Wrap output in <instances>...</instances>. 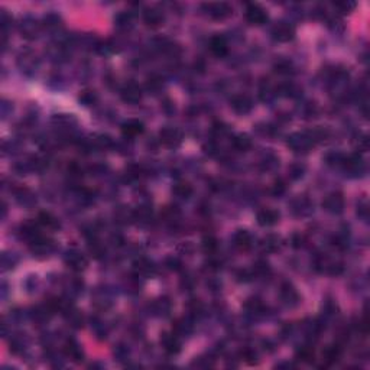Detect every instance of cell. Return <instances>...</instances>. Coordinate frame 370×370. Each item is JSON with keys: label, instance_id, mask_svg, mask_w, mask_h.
Returning a JSON list of instances; mask_svg holds the SVG:
<instances>
[{"label": "cell", "instance_id": "6da1fadb", "mask_svg": "<svg viewBox=\"0 0 370 370\" xmlns=\"http://www.w3.org/2000/svg\"><path fill=\"white\" fill-rule=\"evenodd\" d=\"M287 145L295 154H308L314 148L315 143L312 142L308 132H296V133L289 135L288 139H287Z\"/></svg>", "mask_w": 370, "mask_h": 370}, {"label": "cell", "instance_id": "7a4b0ae2", "mask_svg": "<svg viewBox=\"0 0 370 370\" xmlns=\"http://www.w3.org/2000/svg\"><path fill=\"white\" fill-rule=\"evenodd\" d=\"M64 262L74 272L85 271V268L88 265V260H87L85 254H82L78 249H70V250H67L65 254H64Z\"/></svg>", "mask_w": 370, "mask_h": 370}, {"label": "cell", "instance_id": "3957f363", "mask_svg": "<svg viewBox=\"0 0 370 370\" xmlns=\"http://www.w3.org/2000/svg\"><path fill=\"white\" fill-rule=\"evenodd\" d=\"M159 142L165 148H169V149L178 148L182 142V133L176 127L166 126L159 132Z\"/></svg>", "mask_w": 370, "mask_h": 370}, {"label": "cell", "instance_id": "277c9868", "mask_svg": "<svg viewBox=\"0 0 370 370\" xmlns=\"http://www.w3.org/2000/svg\"><path fill=\"white\" fill-rule=\"evenodd\" d=\"M42 29V23H39L37 19L28 16L23 18L22 22L19 23V32L23 38L26 39H37L39 37V32Z\"/></svg>", "mask_w": 370, "mask_h": 370}, {"label": "cell", "instance_id": "5b68a950", "mask_svg": "<svg viewBox=\"0 0 370 370\" xmlns=\"http://www.w3.org/2000/svg\"><path fill=\"white\" fill-rule=\"evenodd\" d=\"M341 166L351 176H359V175L365 174V171H366L365 161H363V158L359 154H354V155H350V156H344V159L341 162Z\"/></svg>", "mask_w": 370, "mask_h": 370}, {"label": "cell", "instance_id": "8992f818", "mask_svg": "<svg viewBox=\"0 0 370 370\" xmlns=\"http://www.w3.org/2000/svg\"><path fill=\"white\" fill-rule=\"evenodd\" d=\"M203 9L211 19H215V20H223V19L229 18L233 12L232 7L223 1L221 3H204Z\"/></svg>", "mask_w": 370, "mask_h": 370}, {"label": "cell", "instance_id": "52a82bcc", "mask_svg": "<svg viewBox=\"0 0 370 370\" xmlns=\"http://www.w3.org/2000/svg\"><path fill=\"white\" fill-rule=\"evenodd\" d=\"M344 206H346L344 197L338 191L330 193L323 201V208L330 214H341L344 211Z\"/></svg>", "mask_w": 370, "mask_h": 370}, {"label": "cell", "instance_id": "ba28073f", "mask_svg": "<svg viewBox=\"0 0 370 370\" xmlns=\"http://www.w3.org/2000/svg\"><path fill=\"white\" fill-rule=\"evenodd\" d=\"M29 249H31V253L39 259H43V257H48L54 249H55V245L51 239H46V237H38L37 240H34L32 243H29Z\"/></svg>", "mask_w": 370, "mask_h": 370}, {"label": "cell", "instance_id": "9c48e42d", "mask_svg": "<svg viewBox=\"0 0 370 370\" xmlns=\"http://www.w3.org/2000/svg\"><path fill=\"white\" fill-rule=\"evenodd\" d=\"M61 314L64 315L65 321H67L71 327H74V329H81L82 326H84V323H85V318H84V315L81 314V311L77 310L70 301H68L67 305L62 308Z\"/></svg>", "mask_w": 370, "mask_h": 370}, {"label": "cell", "instance_id": "30bf717a", "mask_svg": "<svg viewBox=\"0 0 370 370\" xmlns=\"http://www.w3.org/2000/svg\"><path fill=\"white\" fill-rule=\"evenodd\" d=\"M246 20L250 25L260 26L268 22V12L259 4H249L246 7Z\"/></svg>", "mask_w": 370, "mask_h": 370}, {"label": "cell", "instance_id": "8fae6325", "mask_svg": "<svg viewBox=\"0 0 370 370\" xmlns=\"http://www.w3.org/2000/svg\"><path fill=\"white\" fill-rule=\"evenodd\" d=\"M272 38L278 42H289L295 38V28L289 22H279L272 28Z\"/></svg>", "mask_w": 370, "mask_h": 370}, {"label": "cell", "instance_id": "7c38bea8", "mask_svg": "<svg viewBox=\"0 0 370 370\" xmlns=\"http://www.w3.org/2000/svg\"><path fill=\"white\" fill-rule=\"evenodd\" d=\"M120 97L126 104H137L142 100V88L136 82H127L120 90Z\"/></svg>", "mask_w": 370, "mask_h": 370}, {"label": "cell", "instance_id": "4fadbf2b", "mask_svg": "<svg viewBox=\"0 0 370 370\" xmlns=\"http://www.w3.org/2000/svg\"><path fill=\"white\" fill-rule=\"evenodd\" d=\"M230 107L237 115H247L253 109V100L246 94H236L230 100Z\"/></svg>", "mask_w": 370, "mask_h": 370}, {"label": "cell", "instance_id": "5bb4252c", "mask_svg": "<svg viewBox=\"0 0 370 370\" xmlns=\"http://www.w3.org/2000/svg\"><path fill=\"white\" fill-rule=\"evenodd\" d=\"M279 218H281L279 211L273 208H262L256 215V220L262 227H272L279 221Z\"/></svg>", "mask_w": 370, "mask_h": 370}, {"label": "cell", "instance_id": "9a60e30c", "mask_svg": "<svg viewBox=\"0 0 370 370\" xmlns=\"http://www.w3.org/2000/svg\"><path fill=\"white\" fill-rule=\"evenodd\" d=\"M279 295H281V299L285 305L288 307H295L299 304L301 301V296L298 293L296 288L293 285H291L288 282H285L282 287H281V291H279Z\"/></svg>", "mask_w": 370, "mask_h": 370}, {"label": "cell", "instance_id": "2e32d148", "mask_svg": "<svg viewBox=\"0 0 370 370\" xmlns=\"http://www.w3.org/2000/svg\"><path fill=\"white\" fill-rule=\"evenodd\" d=\"M161 344L168 354H176L181 350V341L175 332H164L161 335Z\"/></svg>", "mask_w": 370, "mask_h": 370}, {"label": "cell", "instance_id": "e0dca14e", "mask_svg": "<svg viewBox=\"0 0 370 370\" xmlns=\"http://www.w3.org/2000/svg\"><path fill=\"white\" fill-rule=\"evenodd\" d=\"M164 13L156 7H148L143 10V22L149 28H159L164 23Z\"/></svg>", "mask_w": 370, "mask_h": 370}, {"label": "cell", "instance_id": "ac0fdd59", "mask_svg": "<svg viewBox=\"0 0 370 370\" xmlns=\"http://www.w3.org/2000/svg\"><path fill=\"white\" fill-rule=\"evenodd\" d=\"M19 234L23 240H26L28 243H32L34 240H37L38 237H41V230L38 227L37 223H32V221H28V223H23L19 229Z\"/></svg>", "mask_w": 370, "mask_h": 370}, {"label": "cell", "instance_id": "d6986e66", "mask_svg": "<svg viewBox=\"0 0 370 370\" xmlns=\"http://www.w3.org/2000/svg\"><path fill=\"white\" fill-rule=\"evenodd\" d=\"M133 269L137 276H152L156 273V266L149 259L140 257L133 263Z\"/></svg>", "mask_w": 370, "mask_h": 370}, {"label": "cell", "instance_id": "ffe728a7", "mask_svg": "<svg viewBox=\"0 0 370 370\" xmlns=\"http://www.w3.org/2000/svg\"><path fill=\"white\" fill-rule=\"evenodd\" d=\"M64 353H65V356L68 359H71L76 363H80L82 360V357H84L80 344L74 338H68L65 341V344H64Z\"/></svg>", "mask_w": 370, "mask_h": 370}, {"label": "cell", "instance_id": "44dd1931", "mask_svg": "<svg viewBox=\"0 0 370 370\" xmlns=\"http://www.w3.org/2000/svg\"><path fill=\"white\" fill-rule=\"evenodd\" d=\"M208 46H210L211 54H213V55H215V57H218V58L224 57V55L229 52V43H227V41H226V38H224V37H221V35H215V37H213V38L210 39Z\"/></svg>", "mask_w": 370, "mask_h": 370}, {"label": "cell", "instance_id": "7402d4cb", "mask_svg": "<svg viewBox=\"0 0 370 370\" xmlns=\"http://www.w3.org/2000/svg\"><path fill=\"white\" fill-rule=\"evenodd\" d=\"M233 242H234V246L242 252H246L253 246V237L247 230H237L233 236Z\"/></svg>", "mask_w": 370, "mask_h": 370}, {"label": "cell", "instance_id": "603a6c76", "mask_svg": "<svg viewBox=\"0 0 370 370\" xmlns=\"http://www.w3.org/2000/svg\"><path fill=\"white\" fill-rule=\"evenodd\" d=\"M143 130H145V124L136 119L127 120L122 124V132L126 137H136V136L142 135Z\"/></svg>", "mask_w": 370, "mask_h": 370}, {"label": "cell", "instance_id": "cb8c5ba5", "mask_svg": "<svg viewBox=\"0 0 370 370\" xmlns=\"http://www.w3.org/2000/svg\"><path fill=\"white\" fill-rule=\"evenodd\" d=\"M18 65L22 71L25 73H29V71H34L37 67H38V59L34 54L31 52H23L19 55L18 58Z\"/></svg>", "mask_w": 370, "mask_h": 370}, {"label": "cell", "instance_id": "d4e9b609", "mask_svg": "<svg viewBox=\"0 0 370 370\" xmlns=\"http://www.w3.org/2000/svg\"><path fill=\"white\" fill-rule=\"evenodd\" d=\"M133 215H135V223L148 224L152 220L154 211L149 204H140V206H137V208L133 210Z\"/></svg>", "mask_w": 370, "mask_h": 370}, {"label": "cell", "instance_id": "484cf974", "mask_svg": "<svg viewBox=\"0 0 370 370\" xmlns=\"http://www.w3.org/2000/svg\"><path fill=\"white\" fill-rule=\"evenodd\" d=\"M115 221L120 226H127L135 223V215H133V210H130L129 207L122 206L116 208L115 211Z\"/></svg>", "mask_w": 370, "mask_h": 370}, {"label": "cell", "instance_id": "4316f807", "mask_svg": "<svg viewBox=\"0 0 370 370\" xmlns=\"http://www.w3.org/2000/svg\"><path fill=\"white\" fill-rule=\"evenodd\" d=\"M292 213L295 215H308L312 213V203L305 197H299L292 203Z\"/></svg>", "mask_w": 370, "mask_h": 370}, {"label": "cell", "instance_id": "83f0119b", "mask_svg": "<svg viewBox=\"0 0 370 370\" xmlns=\"http://www.w3.org/2000/svg\"><path fill=\"white\" fill-rule=\"evenodd\" d=\"M194 330V324H193V320L190 317H184V318H178L175 323H174V332L181 337V335H188L191 334Z\"/></svg>", "mask_w": 370, "mask_h": 370}, {"label": "cell", "instance_id": "f1b7e54d", "mask_svg": "<svg viewBox=\"0 0 370 370\" xmlns=\"http://www.w3.org/2000/svg\"><path fill=\"white\" fill-rule=\"evenodd\" d=\"M151 308H152L154 314H156V315H168L171 312L172 304H171L169 298L162 296V298H158L156 301H154Z\"/></svg>", "mask_w": 370, "mask_h": 370}, {"label": "cell", "instance_id": "f546056e", "mask_svg": "<svg viewBox=\"0 0 370 370\" xmlns=\"http://www.w3.org/2000/svg\"><path fill=\"white\" fill-rule=\"evenodd\" d=\"M38 223L43 226V227H46V229H51V230H57V229H59V221H58V218L54 215V214H51V213H48V211H41L39 213V215H38Z\"/></svg>", "mask_w": 370, "mask_h": 370}, {"label": "cell", "instance_id": "4dcf8cb0", "mask_svg": "<svg viewBox=\"0 0 370 370\" xmlns=\"http://www.w3.org/2000/svg\"><path fill=\"white\" fill-rule=\"evenodd\" d=\"M341 357V347L338 344H332L329 346L324 351H323V360L326 362V365H334L335 362H338V359Z\"/></svg>", "mask_w": 370, "mask_h": 370}, {"label": "cell", "instance_id": "1f68e13d", "mask_svg": "<svg viewBox=\"0 0 370 370\" xmlns=\"http://www.w3.org/2000/svg\"><path fill=\"white\" fill-rule=\"evenodd\" d=\"M260 247L266 253H273V252H276L281 247V239L278 236H275V234H268L266 237L262 239Z\"/></svg>", "mask_w": 370, "mask_h": 370}, {"label": "cell", "instance_id": "d6a6232c", "mask_svg": "<svg viewBox=\"0 0 370 370\" xmlns=\"http://www.w3.org/2000/svg\"><path fill=\"white\" fill-rule=\"evenodd\" d=\"M87 242H88V245H87L88 253H90L94 259H101V257H104V254H106V247H104V245H103L97 237L90 239V240H87Z\"/></svg>", "mask_w": 370, "mask_h": 370}, {"label": "cell", "instance_id": "836d02e7", "mask_svg": "<svg viewBox=\"0 0 370 370\" xmlns=\"http://www.w3.org/2000/svg\"><path fill=\"white\" fill-rule=\"evenodd\" d=\"M62 26V20L58 15H54V13H49L43 18L42 20V28H45L46 31H58L59 28Z\"/></svg>", "mask_w": 370, "mask_h": 370}, {"label": "cell", "instance_id": "e575fe53", "mask_svg": "<svg viewBox=\"0 0 370 370\" xmlns=\"http://www.w3.org/2000/svg\"><path fill=\"white\" fill-rule=\"evenodd\" d=\"M233 148L239 152H247L252 148V139L247 136L246 133L236 135L233 137Z\"/></svg>", "mask_w": 370, "mask_h": 370}, {"label": "cell", "instance_id": "d590c367", "mask_svg": "<svg viewBox=\"0 0 370 370\" xmlns=\"http://www.w3.org/2000/svg\"><path fill=\"white\" fill-rule=\"evenodd\" d=\"M296 359L302 363H312L315 359V351L312 346H302L296 350Z\"/></svg>", "mask_w": 370, "mask_h": 370}, {"label": "cell", "instance_id": "8d00e7d4", "mask_svg": "<svg viewBox=\"0 0 370 370\" xmlns=\"http://www.w3.org/2000/svg\"><path fill=\"white\" fill-rule=\"evenodd\" d=\"M115 25L119 29H130L133 25V15L130 12H120L116 18H115Z\"/></svg>", "mask_w": 370, "mask_h": 370}, {"label": "cell", "instance_id": "74e56055", "mask_svg": "<svg viewBox=\"0 0 370 370\" xmlns=\"http://www.w3.org/2000/svg\"><path fill=\"white\" fill-rule=\"evenodd\" d=\"M245 308H246L247 312L252 314V315H262L263 311H265V305H263L262 301L257 299V298H250V299H247L246 304H245Z\"/></svg>", "mask_w": 370, "mask_h": 370}, {"label": "cell", "instance_id": "f35d334b", "mask_svg": "<svg viewBox=\"0 0 370 370\" xmlns=\"http://www.w3.org/2000/svg\"><path fill=\"white\" fill-rule=\"evenodd\" d=\"M16 200H18L22 206L26 207L35 204V201H37L35 195H34L29 190H26V188H20V190L16 191Z\"/></svg>", "mask_w": 370, "mask_h": 370}, {"label": "cell", "instance_id": "ab89813d", "mask_svg": "<svg viewBox=\"0 0 370 370\" xmlns=\"http://www.w3.org/2000/svg\"><path fill=\"white\" fill-rule=\"evenodd\" d=\"M193 193H194V190L188 182H178L174 185V194L179 198H184V200L190 198L193 195Z\"/></svg>", "mask_w": 370, "mask_h": 370}, {"label": "cell", "instance_id": "60d3db41", "mask_svg": "<svg viewBox=\"0 0 370 370\" xmlns=\"http://www.w3.org/2000/svg\"><path fill=\"white\" fill-rule=\"evenodd\" d=\"M78 100H80L82 106L90 107V106H94L98 101V97H97L96 91H93V90H82L80 96H78Z\"/></svg>", "mask_w": 370, "mask_h": 370}, {"label": "cell", "instance_id": "b9f144b4", "mask_svg": "<svg viewBox=\"0 0 370 370\" xmlns=\"http://www.w3.org/2000/svg\"><path fill=\"white\" fill-rule=\"evenodd\" d=\"M145 85H146V90H148V91L156 94V93H159V91L162 90V87H164V80H162V77L154 74V76L148 77Z\"/></svg>", "mask_w": 370, "mask_h": 370}, {"label": "cell", "instance_id": "7bdbcfd3", "mask_svg": "<svg viewBox=\"0 0 370 370\" xmlns=\"http://www.w3.org/2000/svg\"><path fill=\"white\" fill-rule=\"evenodd\" d=\"M113 146V139L109 135H97L93 139V148L98 149H109Z\"/></svg>", "mask_w": 370, "mask_h": 370}, {"label": "cell", "instance_id": "ee69618b", "mask_svg": "<svg viewBox=\"0 0 370 370\" xmlns=\"http://www.w3.org/2000/svg\"><path fill=\"white\" fill-rule=\"evenodd\" d=\"M308 135L311 136V139H312L314 143H318V142H323V140H326L329 137L330 132L327 129H324V127H314V129L308 130Z\"/></svg>", "mask_w": 370, "mask_h": 370}, {"label": "cell", "instance_id": "f6af8a7d", "mask_svg": "<svg viewBox=\"0 0 370 370\" xmlns=\"http://www.w3.org/2000/svg\"><path fill=\"white\" fill-rule=\"evenodd\" d=\"M252 273H253V276H260V278H263V276H268V275L271 273V268H269L268 262L259 260V262H256V263L253 265Z\"/></svg>", "mask_w": 370, "mask_h": 370}, {"label": "cell", "instance_id": "bcb514c9", "mask_svg": "<svg viewBox=\"0 0 370 370\" xmlns=\"http://www.w3.org/2000/svg\"><path fill=\"white\" fill-rule=\"evenodd\" d=\"M82 281L78 279V278H70L67 281V285H65V289L70 295H78L82 291Z\"/></svg>", "mask_w": 370, "mask_h": 370}, {"label": "cell", "instance_id": "7dc6e473", "mask_svg": "<svg viewBox=\"0 0 370 370\" xmlns=\"http://www.w3.org/2000/svg\"><path fill=\"white\" fill-rule=\"evenodd\" d=\"M218 249V240L214 237V236H207L203 239V250L208 253V254H213L215 253Z\"/></svg>", "mask_w": 370, "mask_h": 370}, {"label": "cell", "instance_id": "c3c4849f", "mask_svg": "<svg viewBox=\"0 0 370 370\" xmlns=\"http://www.w3.org/2000/svg\"><path fill=\"white\" fill-rule=\"evenodd\" d=\"M275 73L276 74H281V76H289V74H292L293 73V67H292V64L289 62V61H278L276 64H275Z\"/></svg>", "mask_w": 370, "mask_h": 370}, {"label": "cell", "instance_id": "681fc988", "mask_svg": "<svg viewBox=\"0 0 370 370\" xmlns=\"http://www.w3.org/2000/svg\"><path fill=\"white\" fill-rule=\"evenodd\" d=\"M25 346H26L25 340H23L22 337H19V335H15V337L10 340V351L15 353V354L22 353V351L25 350Z\"/></svg>", "mask_w": 370, "mask_h": 370}, {"label": "cell", "instance_id": "f907efd6", "mask_svg": "<svg viewBox=\"0 0 370 370\" xmlns=\"http://www.w3.org/2000/svg\"><path fill=\"white\" fill-rule=\"evenodd\" d=\"M262 169H265V171H272V169H275L278 165H279V159L275 156V155H272V154H268L265 158H263V161H262Z\"/></svg>", "mask_w": 370, "mask_h": 370}, {"label": "cell", "instance_id": "816d5d0a", "mask_svg": "<svg viewBox=\"0 0 370 370\" xmlns=\"http://www.w3.org/2000/svg\"><path fill=\"white\" fill-rule=\"evenodd\" d=\"M304 172H305V166L301 164L291 165L288 169V175L291 179H299V178H302Z\"/></svg>", "mask_w": 370, "mask_h": 370}, {"label": "cell", "instance_id": "f5cc1de1", "mask_svg": "<svg viewBox=\"0 0 370 370\" xmlns=\"http://www.w3.org/2000/svg\"><path fill=\"white\" fill-rule=\"evenodd\" d=\"M335 7H337V10L340 12V13H344V15H347V13H351L354 9H356V3L354 1H337L335 4H334Z\"/></svg>", "mask_w": 370, "mask_h": 370}, {"label": "cell", "instance_id": "db71d44e", "mask_svg": "<svg viewBox=\"0 0 370 370\" xmlns=\"http://www.w3.org/2000/svg\"><path fill=\"white\" fill-rule=\"evenodd\" d=\"M344 159V155L338 154V152H330L329 155L326 156V162L331 166H335V165H341Z\"/></svg>", "mask_w": 370, "mask_h": 370}, {"label": "cell", "instance_id": "11a10c76", "mask_svg": "<svg viewBox=\"0 0 370 370\" xmlns=\"http://www.w3.org/2000/svg\"><path fill=\"white\" fill-rule=\"evenodd\" d=\"M242 359L246 362L247 365H254V363H257V354L253 351V350H250V349H245L243 351H242Z\"/></svg>", "mask_w": 370, "mask_h": 370}, {"label": "cell", "instance_id": "9f6ffc18", "mask_svg": "<svg viewBox=\"0 0 370 370\" xmlns=\"http://www.w3.org/2000/svg\"><path fill=\"white\" fill-rule=\"evenodd\" d=\"M285 193H287V184H285L282 179H278V181L273 184V187H272V194L276 195V197H281V195H284Z\"/></svg>", "mask_w": 370, "mask_h": 370}, {"label": "cell", "instance_id": "6f0895ef", "mask_svg": "<svg viewBox=\"0 0 370 370\" xmlns=\"http://www.w3.org/2000/svg\"><path fill=\"white\" fill-rule=\"evenodd\" d=\"M165 265H166V268L169 271H174V272H178V271L182 269V262L179 259H176V257H168L166 262H165Z\"/></svg>", "mask_w": 370, "mask_h": 370}, {"label": "cell", "instance_id": "680465c9", "mask_svg": "<svg viewBox=\"0 0 370 370\" xmlns=\"http://www.w3.org/2000/svg\"><path fill=\"white\" fill-rule=\"evenodd\" d=\"M357 215L362 217L363 220H368L369 218V204L366 200H362L359 204H357Z\"/></svg>", "mask_w": 370, "mask_h": 370}, {"label": "cell", "instance_id": "91938a15", "mask_svg": "<svg viewBox=\"0 0 370 370\" xmlns=\"http://www.w3.org/2000/svg\"><path fill=\"white\" fill-rule=\"evenodd\" d=\"M188 308H190V312H193L194 315L203 312V304H201L200 301H197V299H193V301L190 302Z\"/></svg>", "mask_w": 370, "mask_h": 370}, {"label": "cell", "instance_id": "94428289", "mask_svg": "<svg viewBox=\"0 0 370 370\" xmlns=\"http://www.w3.org/2000/svg\"><path fill=\"white\" fill-rule=\"evenodd\" d=\"M357 149L360 151V152H366L368 151V148H369V139H368V136L366 135H362L359 139H357Z\"/></svg>", "mask_w": 370, "mask_h": 370}, {"label": "cell", "instance_id": "6125c7cd", "mask_svg": "<svg viewBox=\"0 0 370 370\" xmlns=\"http://www.w3.org/2000/svg\"><path fill=\"white\" fill-rule=\"evenodd\" d=\"M1 266H3V271H7V269H12L15 266V260L12 259V256L9 254H3L1 256Z\"/></svg>", "mask_w": 370, "mask_h": 370}, {"label": "cell", "instance_id": "be15d7a7", "mask_svg": "<svg viewBox=\"0 0 370 370\" xmlns=\"http://www.w3.org/2000/svg\"><path fill=\"white\" fill-rule=\"evenodd\" d=\"M115 356H116L119 360H123V359H126V357L129 356V350H127L124 346H117L116 350H115Z\"/></svg>", "mask_w": 370, "mask_h": 370}, {"label": "cell", "instance_id": "e7e4bbea", "mask_svg": "<svg viewBox=\"0 0 370 370\" xmlns=\"http://www.w3.org/2000/svg\"><path fill=\"white\" fill-rule=\"evenodd\" d=\"M213 130H214L215 135H220V136H223V135H226V133L229 132L227 126L223 123H215L214 124V127H213Z\"/></svg>", "mask_w": 370, "mask_h": 370}, {"label": "cell", "instance_id": "03108f58", "mask_svg": "<svg viewBox=\"0 0 370 370\" xmlns=\"http://www.w3.org/2000/svg\"><path fill=\"white\" fill-rule=\"evenodd\" d=\"M304 236H301V234H293L292 236V246L295 247V249H299V247L304 246Z\"/></svg>", "mask_w": 370, "mask_h": 370}]
</instances>
